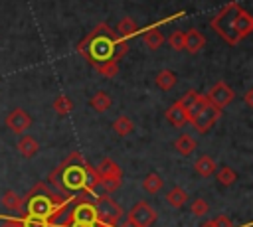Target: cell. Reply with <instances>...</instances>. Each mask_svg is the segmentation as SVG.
Wrapping results in <instances>:
<instances>
[{"label": "cell", "instance_id": "1", "mask_svg": "<svg viewBox=\"0 0 253 227\" xmlns=\"http://www.w3.org/2000/svg\"><path fill=\"white\" fill-rule=\"evenodd\" d=\"M49 184H53L59 191H79L85 189L87 193H95V188L99 186V178L95 174V168H91L79 152H73L63 164H59L51 176Z\"/></svg>", "mask_w": 253, "mask_h": 227}, {"label": "cell", "instance_id": "2", "mask_svg": "<svg viewBox=\"0 0 253 227\" xmlns=\"http://www.w3.org/2000/svg\"><path fill=\"white\" fill-rule=\"evenodd\" d=\"M77 51H81L95 65V63H103L109 59H119L126 51V41L117 38L109 28H105L101 24L97 28V32L87 36L77 45Z\"/></svg>", "mask_w": 253, "mask_h": 227}, {"label": "cell", "instance_id": "3", "mask_svg": "<svg viewBox=\"0 0 253 227\" xmlns=\"http://www.w3.org/2000/svg\"><path fill=\"white\" fill-rule=\"evenodd\" d=\"M73 197H61L57 193H53L51 189L45 188V184H36L34 189L28 191V195L24 197V205H26V215L30 217H38L47 221L49 225H53V221L59 217V213L63 211V207L71 201Z\"/></svg>", "mask_w": 253, "mask_h": 227}, {"label": "cell", "instance_id": "4", "mask_svg": "<svg viewBox=\"0 0 253 227\" xmlns=\"http://www.w3.org/2000/svg\"><path fill=\"white\" fill-rule=\"evenodd\" d=\"M93 205H95L97 225L99 227H119V219L123 217V209L109 193L97 195Z\"/></svg>", "mask_w": 253, "mask_h": 227}, {"label": "cell", "instance_id": "5", "mask_svg": "<svg viewBox=\"0 0 253 227\" xmlns=\"http://www.w3.org/2000/svg\"><path fill=\"white\" fill-rule=\"evenodd\" d=\"M241 8L237 6V4H229V6H225L213 20H211V28L215 30V34L217 36H221L227 43H237L241 38L235 34V28H233V20H235V14L239 12Z\"/></svg>", "mask_w": 253, "mask_h": 227}, {"label": "cell", "instance_id": "6", "mask_svg": "<svg viewBox=\"0 0 253 227\" xmlns=\"http://www.w3.org/2000/svg\"><path fill=\"white\" fill-rule=\"evenodd\" d=\"M95 174L99 178V186H103L105 193H111L115 189L121 188V178H123V172L119 168L117 162H113L111 158H103L99 162V166L95 168Z\"/></svg>", "mask_w": 253, "mask_h": 227}, {"label": "cell", "instance_id": "7", "mask_svg": "<svg viewBox=\"0 0 253 227\" xmlns=\"http://www.w3.org/2000/svg\"><path fill=\"white\" fill-rule=\"evenodd\" d=\"M219 118H221V109H217V107H213L211 103H208L194 118H190V122L194 124V128H196L198 132L204 134V132L211 130Z\"/></svg>", "mask_w": 253, "mask_h": 227}, {"label": "cell", "instance_id": "8", "mask_svg": "<svg viewBox=\"0 0 253 227\" xmlns=\"http://www.w3.org/2000/svg\"><path fill=\"white\" fill-rule=\"evenodd\" d=\"M154 219H156V211L146 201L134 203L126 215V221H130L134 227H150L154 223Z\"/></svg>", "mask_w": 253, "mask_h": 227}, {"label": "cell", "instance_id": "9", "mask_svg": "<svg viewBox=\"0 0 253 227\" xmlns=\"http://www.w3.org/2000/svg\"><path fill=\"white\" fill-rule=\"evenodd\" d=\"M208 97V101L213 105V107H217V109H223V107H227L231 101H233V97H235V93H233V89L227 85V83H223V81H217L211 89H210V93L206 95Z\"/></svg>", "mask_w": 253, "mask_h": 227}, {"label": "cell", "instance_id": "10", "mask_svg": "<svg viewBox=\"0 0 253 227\" xmlns=\"http://www.w3.org/2000/svg\"><path fill=\"white\" fill-rule=\"evenodd\" d=\"M6 126L14 132V134H24L30 126H32V116L24 111V109H14L8 113L6 116Z\"/></svg>", "mask_w": 253, "mask_h": 227}, {"label": "cell", "instance_id": "11", "mask_svg": "<svg viewBox=\"0 0 253 227\" xmlns=\"http://www.w3.org/2000/svg\"><path fill=\"white\" fill-rule=\"evenodd\" d=\"M67 219H71V221H77V223H97V213H95V205H93V201H87V199H81L75 207H73V211L69 213V217Z\"/></svg>", "mask_w": 253, "mask_h": 227}, {"label": "cell", "instance_id": "12", "mask_svg": "<svg viewBox=\"0 0 253 227\" xmlns=\"http://www.w3.org/2000/svg\"><path fill=\"white\" fill-rule=\"evenodd\" d=\"M166 120H168V122H170L174 128H182V126H186V124L190 122L186 109H184V107H182L178 101L166 109Z\"/></svg>", "mask_w": 253, "mask_h": 227}, {"label": "cell", "instance_id": "13", "mask_svg": "<svg viewBox=\"0 0 253 227\" xmlns=\"http://www.w3.org/2000/svg\"><path fill=\"white\" fill-rule=\"evenodd\" d=\"M184 38H186L184 49H188L190 53H198L206 45V38L198 28H190L188 32H184Z\"/></svg>", "mask_w": 253, "mask_h": 227}, {"label": "cell", "instance_id": "14", "mask_svg": "<svg viewBox=\"0 0 253 227\" xmlns=\"http://www.w3.org/2000/svg\"><path fill=\"white\" fill-rule=\"evenodd\" d=\"M233 28H235V34H237L239 38H245V36H249V34H251V30H253V20H251V16H249L243 8L235 14Z\"/></svg>", "mask_w": 253, "mask_h": 227}, {"label": "cell", "instance_id": "15", "mask_svg": "<svg viewBox=\"0 0 253 227\" xmlns=\"http://www.w3.org/2000/svg\"><path fill=\"white\" fill-rule=\"evenodd\" d=\"M16 148H18V152H20L24 158H32V156H36V154L40 152V142H38L34 136L24 134V136L18 140Z\"/></svg>", "mask_w": 253, "mask_h": 227}, {"label": "cell", "instance_id": "16", "mask_svg": "<svg viewBox=\"0 0 253 227\" xmlns=\"http://www.w3.org/2000/svg\"><path fill=\"white\" fill-rule=\"evenodd\" d=\"M194 168H196V172H198L202 178H210V176L215 174L217 164H215V160H213L211 156L204 154V156H200V158L194 162Z\"/></svg>", "mask_w": 253, "mask_h": 227}, {"label": "cell", "instance_id": "17", "mask_svg": "<svg viewBox=\"0 0 253 227\" xmlns=\"http://www.w3.org/2000/svg\"><path fill=\"white\" fill-rule=\"evenodd\" d=\"M2 205L10 211H16V213H22L24 211V197L18 195L14 189H6L4 195H2Z\"/></svg>", "mask_w": 253, "mask_h": 227}, {"label": "cell", "instance_id": "18", "mask_svg": "<svg viewBox=\"0 0 253 227\" xmlns=\"http://www.w3.org/2000/svg\"><path fill=\"white\" fill-rule=\"evenodd\" d=\"M198 148V142L190 136V134H180L176 140H174V150L182 156H190L194 150Z\"/></svg>", "mask_w": 253, "mask_h": 227}, {"label": "cell", "instance_id": "19", "mask_svg": "<svg viewBox=\"0 0 253 227\" xmlns=\"http://www.w3.org/2000/svg\"><path fill=\"white\" fill-rule=\"evenodd\" d=\"M176 81H178V79H176V73L170 71V69H162V71H158L156 77H154L156 87L162 89V91H170V89L176 85Z\"/></svg>", "mask_w": 253, "mask_h": 227}, {"label": "cell", "instance_id": "20", "mask_svg": "<svg viewBox=\"0 0 253 227\" xmlns=\"http://www.w3.org/2000/svg\"><path fill=\"white\" fill-rule=\"evenodd\" d=\"M162 186H164V180H162V176H158L156 172H150V174H146L144 176V180H142V189L146 191V193H158L160 189H162Z\"/></svg>", "mask_w": 253, "mask_h": 227}, {"label": "cell", "instance_id": "21", "mask_svg": "<svg viewBox=\"0 0 253 227\" xmlns=\"http://www.w3.org/2000/svg\"><path fill=\"white\" fill-rule=\"evenodd\" d=\"M138 32V26H136V22L132 20V18H123L121 22H119V26H117V38H121V39H128L130 36H134Z\"/></svg>", "mask_w": 253, "mask_h": 227}, {"label": "cell", "instance_id": "22", "mask_svg": "<svg viewBox=\"0 0 253 227\" xmlns=\"http://www.w3.org/2000/svg\"><path fill=\"white\" fill-rule=\"evenodd\" d=\"M142 41H144V45L148 49H158L164 43V36H162V32L158 28H150V30H146L142 34Z\"/></svg>", "mask_w": 253, "mask_h": 227}, {"label": "cell", "instance_id": "23", "mask_svg": "<svg viewBox=\"0 0 253 227\" xmlns=\"http://www.w3.org/2000/svg\"><path fill=\"white\" fill-rule=\"evenodd\" d=\"M89 105H91V109H93L95 113H105V111L113 105V101H111V97H109L105 91H99V93H95V95L89 99Z\"/></svg>", "mask_w": 253, "mask_h": 227}, {"label": "cell", "instance_id": "24", "mask_svg": "<svg viewBox=\"0 0 253 227\" xmlns=\"http://www.w3.org/2000/svg\"><path fill=\"white\" fill-rule=\"evenodd\" d=\"M235 180H237V174H235L233 168H229V166H221V168L215 170V182H217L219 186L229 188V186L235 184Z\"/></svg>", "mask_w": 253, "mask_h": 227}, {"label": "cell", "instance_id": "25", "mask_svg": "<svg viewBox=\"0 0 253 227\" xmlns=\"http://www.w3.org/2000/svg\"><path fill=\"white\" fill-rule=\"evenodd\" d=\"M188 199H190L188 193H186L180 186H174V188L168 189V193H166V201H168V205H172V207H182V205H186Z\"/></svg>", "mask_w": 253, "mask_h": 227}, {"label": "cell", "instance_id": "26", "mask_svg": "<svg viewBox=\"0 0 253 227\" xmlns=\"http://www.w3.org/2000/svg\"><path fill=\"white\" fill-rule=\"evenodd\" d=\"M113 130L119 134V136H128L130 132H134V122L128 118V116H117L115 120H113Z\"/></svg>", "mask_w": 253, "mask_h": 227}, {"label": "cell", "instance_id": "27", "mask_svg": "<svg viewBox=\"0 0 253 227\" xmlns=\"http://www.w3.org/2000/svg\"><path fill=\"white\" fill-rule=\"evenodd\" d=\"M95 69L103 77H115L119 73V59H109V61H103V63H95Z\"/></svg>", "mask_w": 253, "mask_h": 227}, {"label": "cell", "instance_id": "28", "mask_svg": "<svg viewBox=\"0 0 253 227\" xmlns=\"http://www.w3.org/2000/svg\"><path fill=\"white\" fill-rule=\"evenodd\" d=\"M53 109H55V113H57V114L65 116V114H69V113L73 111V103H71V99H69V97L61 95V97H57V99L53 101Z\"/></svg>", "mask_w": 253, "mask_h": 227}, {"label": "cell", "instance_id": "29", "mask_svg": "<svg viewBox=\"0 0 253 227\" xmlns=\"http://www.w3.org/2000/svg\"><path fill=\"white\" fill-rule=\"evenodd\" d=\"M208 103H210V101H208V97H206V95H202V93H198V95H196V99H194V103L188 107V118H194V116H196V114H198V113H200Z\"/></svg>", "mask_w": 253, "mask_h": 227}, {"label": "cell", "instance_id": "30", "mask_svg": "<svg viewBox=\"0 0 253 227\" xmlns=\"http://www.w3.org/2000/svg\"><path fill=\"white\" fill-rule=\"evenodd\" d=\"M184 43H186V38H184V32L182 30H176L168 36V45L176 51H182L184 49Z\"/></svg>", "mask_w": 253, "mask_h": 227}, {"label": "cell", "instance_id": "31", "mask_svg": "<svg viewBox=\"0 0 253 227\" xmlns=\"http://www.w3.org/2000/svg\"><path fill=\"white\" fill-rule=\"evenodd\" d=\"M190 211H192V215H196V217H204V215H208L210 205H208L206 199L198 197V199H194V201L190 203Z\"/></svg>", "mask_w": 253, "mask_h": 227}, {"label": "cell", "instance_id": "32", "mask_svg": "<svg viewBox=\"0 0 253 227\" xmlns=\"http://www.w3.org/2000/svg\"><path fill=\"white\" fill-rule=\"evenodd\" d=\"M204 227H233V223H231V219L227 215H217V217L210 219Z\"/></svg>", "mask_w": 253, "mask_h": 227}, {"label": "cell", "instance_id": "33", "mask_svg": "<svg viewBox=\"0 0 253 227\" xmlns=\"http://www.w3.org/2000/svg\"><path fill=\"white\" fill-rule=\"evenodd\" d=\"M22 227H51V225H49L47 221H43V219L24 215V217H22Z\"/></svg>", "mask_w": 253, "mask_h": 227}, {"label": "cell", "instance_id": "34", "mask_svg": "<svg viewBox=\"0 0 253 227\" xmlns=\"http://www.w3.org/2000/svg\"><path fill=\"white\" fill-rule=\"evenodd\" d=\"M59 227H99V225H97V223H95V225H93V223H77V221L65 219L63 225H59Z\"/></svg>", "mask_w": 253, "mask_h": 227}, {"label": "cell", "instance_id": "35", "mask_svg": "<svg viewBox=\"0 0 253 227\" xmlns=\"http://www.w3.org/2000/svg\"><path fill=\"white\" fill-rule=\"evenodd\" d=\"M2 227H22V217H6Z\"/></svg>", "mask_w": 253, "mask_h": 227}, {"label": "cell", "instance_id": "36", "mask_svg": "<svg viewBox=\"0 0 253 227\" xmlns=\"http://www.w3.org/2000/svg\"><path fill=\"white\" fill-rule=\"evenodd\" d=\"M245 103H247V107H251V91H247V95H245Z\"/></svg>", "mask_w": 253, "mask_h": 227}, {"label": "cell", "instance_id": "37", "mask_svg": "<svg viewBox=\"0 0 253 227\" xmlns=\"http://www.w3.org/2000/svg\"><path fill=\"white\" fill-rule=\"evenodd\" d=\"M119 227H134V225H132L130 221H125V223H123V225H119Z\"/></svg>", "mask_w": 253, "mask_h": 227}, {"label": "cell", "instance_id": "38", "mask_svg": "<svg viewBox=\"0 0 253 227\" xmlns=\"http://www.w3.org/2000/svg\"><path fill=\"white\" fill-rule=\"evenodd\" d=\"M202 227H204V225H202Z\"/></svg>", "mask_w": 253, "mask_h": 227}]
</instances>
